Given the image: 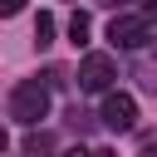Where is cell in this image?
<instances>
[{
    "instance_id": "6da1fadb",
    "label": "cell",
    "mask_w": 157,
    "mask_h": 157,
    "mask_svg": "<svg viewBox=\"0 0 157 157\" xmlns=\"http://www.w3.org/2000/svg\"><path fill=\"white\" fill-rule=\"evenodd\" d=\"M44 113H49V83H39V78L15 83V93H10V118L25 123V128H34Z\"/></svg>"
},
{
    "instance_id": "7a4b0ae2",
    "label": "cell",
    "mask_w": 157,
    "mask_h": 157,
    "mask_svg": "<svg viewBox=\"0 0 157 157\" xmlns=\"http://www.w3.org/2000/svg\"><path fill=\"white\" fill-rule=\"evenodd\" d=\"M108 39H113L118 49H147V44L157 39V29H152V20H147V15H113Z\"/></svg>"
},
{
    "instance_id": "3957f363",
    "label": "cell",
    "mask_w": 157,
    "mask_h": 157,
    "mask_svg": "<svg viewBox=\"0 0 157 157\" xmlns=\"http://www.w3.org/2000/svg\"><path fill=\"white\" fill-rule=\"evenodd\" d=\"M113 78H118V69H113L108 54H83V64H78V88L83 93H103Z\"/></svg>"
},
{
    "instance_id": "277c9868",
    "label": "cell",
    "mask_w": 157,
    "mask_h": 157,
    "mask_svg": "<svg viewBox=\"0 0 157 157\" xmlns=\"http://www.w3.org/2000/svg\"><path fill=\"white\" fill-rule=\"evenodd\" d=\"M132 123H137V103H132L128 93H108V98H103V128L132 132Z\"/></svg>"
},
{
    "instance_id": "5b68a950",
    "label": "cell",
    "mask_w": 157,
    "mask_h": 157,
    "mask_svg": "<svg viewBox=\"0 0 157 157\" xmlns=\"http://www.w3.org/2000/svg\"><path fill=\"white\" fill-rule=\"evenodd\" d=\"M34 44H39V49L54 44V15H44V10H39V20H34Z\"/></svg>"
},
{
    "instance_id": "8992f818",
    "label": "cell",
    "mask_w": 157,
    "mask_h": 157,
    "mask_svg": "<svg viewBox=\"0 0 157 157\" xmlns=\"http://www.w3.org/2000/svg\"><path fill=\"white\" fill-rule=\"evenodd\" d=\"M69 39H74V44H88V15H83V10H74V20H69Z\"/></svg>"
},
{
    "instance_id": "52a82bcc",
    "label": "cell",
    "mask_w": 157,
    "mask_h": 157,
    "mask_svg": "<svg viewBox=\"0 0 157 157\" xmlns=\"http://www.w3.org/2000/svg\"><path fill=\"white\" fill-rule=\"evenodd\" d=\"M49 147H54L49 132H29V137H25V152H29V157H39V152H49Z\"/></svg>"
},
{
    "instance_id": "ba28073f",
    "label": "cell",
    "mask_w": 157,
    "mask_h": 157,
    "mask_svg": "<svg viewBox=\"0 0 157 157\" xmlns=\"http://www.w3.org/2000/svg\"><path fill=\"white\" fill-rule=\"evenodd\" d=\"M44 83H49V88H64L69 74H64V69H44Z\"/></svg>"
},
{
    "instance_id": "9c48e42d",
    "label": "cell",
    "mask_w": 157,
    "mask_h": 157,
    "mask_svg": "<svg viewBox=\"0 0 157 157\" xmlns=\"http://www.w3.org/2000/svg\"><path fill=\"white\" fill-rule=\"evenodd\" d=\"M64 157H113V152H108V147H93V152H88V147H69Z\"/></svg>"
},
{
    "instance_id": "30bf717a",
    "label": "cell",
    "mask_w": 157,
    "mask_h": 157,
    "mask_svg": "<svg viewBox=\"0 0 157 157\" xmlns=\"http://www.w3.org/2000/svg\"><path fill=\"white\" fill-rule=\"evenodd\" d=\"M0 10H5V15H20V10H25V0H0Z\"/></svg>"
},
{
    "instance_id": "8fae6325",
    "label": "cell",
    "mask_w": 157,
    "mask_h": 157,
    "mask_svg": "<svg viewBox=\"0 0 157 157\" xmlns=\"http://www.w3.org/2000/svg\"><path fill=\"white\" fill-rule=\"evenodd\" d=\"M142 15H147V20H157V0H142Z\"/></svg>"
},
{
    "instance_id": "7c38bea8",
    "label": "cell",
    "mask_w": 157,
    "mask_h": 157,
    "mask_svg": "<svg viewBox=\"0 0 157 157\" xmlns=\"http://www.w3.org/2000/svg\"><path fill=\"white\" fill-rule=\"evenodd\" d=\"M98 5H113V10H118V5H128V0H98Z\"/></svg>"
}]
</instances>
